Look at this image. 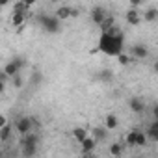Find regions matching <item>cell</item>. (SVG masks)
<instances>
[{"mask_svg": "<svg viewBox=\"0 0 158 158\" xmlns=\"http://www.w3.org/2000/svg\"><path fill=\"white\" fill-rule=\"evenodd\" d=\"M54 2H56V0H54Z\"/></svg>", "mask_w": 158, "mask_h": 158, "instance_id": "8d00e7d4", "label": "cell"}, {"mask_svg": "<svg viewBox=\"0 0 158 158\" xmlns=\"http://www.w3.org/2000/svg\"><path fill=\"white\" fill-rule=\"evenodd\" d=\"M136 134H138V130H132V132H128V134H127V143H128L130 147H134V145H136Z\"/></svg>", "mask_w": 158, "mask_h": 158, "instance_id": "484cf974", "label": "cell"}, {"mask_svg": "<svg viewBox=\"0 0 158 158\" xmlns=\"http://www.w3.org/2000/svg\"><path fill=\"white\" fill-rule=\"evenodd\" d=\"M26 10H28V8L21 2V0H19V2L13 6V13H26Z\"/></svg>", "mask_w": 158, "mask_h": 158, "instance_id": "4316f807", "label": "cell"}, {"mask_svg": "<svg viewBox=\"0 0 158 158\" xmlns=\"http://www.w3.org/2000/svg\"><path fill=\"white\" fill-rule=\"evenodd\" d=\"M6 123H8V119H6V117H4L2 114H0V127H4Z\"/></svg>", "mask_w": 158, "mask_h": 158, "instance_id": "d6a6232c", "label": "cell"}, {"mask_svg": "<svg viewBox=\"0 0 158 158\" xmlns=\"http://www.w3.org/2000/svg\"><path fill=\"white\" fill-rule=\"evenodd\" d=\"M4 89H6V82L0 80V93H4Z\"/></svg>", "mask_w": 158, "mask_h": 158, "instance_id": "836d02e7", "label": "cell"}, {"mask_svg": "<svg viewBox=\"0 0 158 158\" xmlns=\"http://www.w3.org/2000/svg\"><path fill=\"white\" fill-rule=\"evenodd\" d=\"M21 2H23V4H24L26 8H30V6H34V4L37 2V0H21Z\"/></svg>", "mask_w": 158, "mask_h": 158, "instance_id": "1f68e13d", "label": "cell"}, {"mask_svg": "<svg viewBox=\"0 0 158 158\" xmlns=\"http://www.w3.org/2000/svg\"><path fill=\"white\" fill-rule=\"evenodd\" d=\"M136 145H138V147L147 145V136H145L143 132H138V134H136Z\"/></svg>", "mask_w": 158, "mask_h": 158, "instance_id": "d4e9b609", "label": "cell"}, {"mask_svg": "<svg viewBox=\"0 0 158 158\" xmlns=\"http://www.w3.org/2000/svg\"><path fill=\"white\" fill-rule=\"evenodd\" d=\"M21 136L23 134H26V132H30L32 128H34V123H32V117H28V115H24V117H19L17 121H15V127H13Z\"/></svg>", "mask_w": 158, "mask_h": 158, "instance_id": "3957f363", "label": "cell"}, {"mask_svg": "<svg viewBox=\"0 0 158 158\" xmlns=\"http://www.w3.org/2000/svg\"><path fill=\"white\" fill-rule=\"evenodd\" d=\"M24 21H26L24 13H13V17H11V24H13V26H23Z\"/></svg>", "mask_w": 158, "mask_h": 158, "instance_id": "7402d4cb", "label": "cell"}, {"mask_svg": "<svg viewBox=\"0 0 158 158\" xmlns=\"http://www.w3.org/2000/svg\"><path fill=\"white\" fill-rule=\"evenodd\" d=\"M0 80H2V82H6V84H8V82H10V76H8V74H6L4 71H0Z\"/></svg>", "mask_w": 158, "mask_h": 158, "instance_id": "f546056e", "label": "cell"}, {"mask_svg": "<svg viewBox=\"0 0 158 158\" xmlns=\"http://www.w3.org/2000/svg\"><path fill=\"white\" fill-rule=\"evenodd\" d=\"M147 139H151V141H158V119H154V121H151V125L147 127Z\"/></svg>", "mask_w": 158, "mask_h": 158, "instance_id": "30bf717a", "label": "cell"}, {"mask_svg": "<svg viewBox=\"0 0 158 158\" xmlns=\"http://www.w3.org/2000/svg\"><path fill=\"white\" fill-rule=\"evenodd\" d=\"M130 56L134 60H145L149 56V47L143 45V43H136V45L130 47Z\"/></svg>", "mask_w": 158, "mask_h": 158, "instance_id": "277c9868", "label": "cell"}, {"mask_svg": "<svg viewBox=\"0 0 158 158\" xmlns=\"http://www.w3.org/2000/svg\"><path fill=\"white\" fill-rule=\"evenodd\" d=\"M39 141H41V136L37 134V132H26V134H23L21 136V145H39Z\"/></svg>", "mask_w": 158, "mask_h": 158, "instance_id": "5b68a950", "label": "cell"}, {"mask_svg": "<svg viewBox=\"0 0 158 158\" xmlns=\"http://www.w3.org/2000/svg\"><path fill=\"white\" fill-rule=\"evenodd\" d=\"M2 154H4V152H2V151H0V156H2Z\"/></svg>", "mask_w": 158, "mask_h": 158, "instance_id": "d590c367", "label": "cell"}, {"mask_svg": "<svg viewBox=\"0 0 158 158\" xmlns=\"http://www.w3.org/2000/svg\"><path fill=\"white\" fill-rule=\"evenodd\" d=\"M97 78H99L102 84H112V82H114V71H112L110 67H104V69L99 71Z\"/></svg>", "mask_w": 158, "mask_h": 158, "instance_id": "ba28073f", "label": "cell"}, {"mask_svg": "<svg viewBox=\"0 0 158 158\" xmlns=\"http://www.w3.org/2000/svg\"><path fill=\"white\" fill-rule=\"evenodd\" d=\"M128 2H130V6H132V8H138V6H141V4H143V0H128Z\"/></svg>", "mask_w": 158, "mask_h": 158, "instance_id": "4dcf8cb0", "label": "cell"}, {"mask_svg": "<svg viewBox=\"0 0 158 158\" xmlns=\"http://www.w3.org/2000/svg\"><path fill=\"white\" fill-rule=\"evenodd\" d=\"M114 24H115V19H114V17H108V15H106V17H104V21H102V23L99 24V28H101V32H104V30L112 28Z\"/></svg>", "mask_w": 158, "mask_h": 158, "instance_id": "44dd1931", "label": "cell"}, {"mask_svg": "<svg viewBox=\"0 0 158 158\" xmlns=\"http://www.w3.org/2000/svg\"><path fill=\"white\" fill-rule=\"evenodd\" d=\"M115 58H117L119 65H123V67H128V65H130V63L134 61V58H132L130 54H123V52H121V54H117Z\"/></svg>", "mask_w": 158, "mask_h": 158, "instance_id": "d6986e66", "label": "cell"}, {"mask_svg": "<svg viewBox=\"0 0 158 158\" xmlns=\"http://www.w3.org/2000/svg\"><path fill=\"white\" fill-rule=\"evenodd\" d=\"M104 17H106V10L104 8H101V6H95L93 10H91V21L99 26L102 21H104Z\"/></svg>", "mask_w": 158, "mask_h": 158, "instance_id": "9c48e42d", "label": "cell"}, {"mask_svg": "<svg viewBox=\"0 0 158 158\" xmlns=\"http://www.w3.org/2000/svg\"><path fill=\"white\" fill-rule=\"evenodd\" d=\"M37 23L47 34H60V30H61V21L56 15L41 13V15H37Z\"/></svg>", "mask_w": 158, "mask_h": 158, "instance_id": "7a4b0ae2", "label": "cell"}, {"mask_svg": "<svg viewBox=\"0 0 158 158\" xmlns=\"http://www.w3.org/2000/svg\"><path fill=\"white\" fill-rule=\"evenodd\" d=\"M10 80H11L13 88H17V89H21V88H23V76H21V71H19V73H15V74L10 78Z\"/></svg>", "mask_w": 158, "mask_h": 158, "instance_id": "cb8c5ba5", "label": "cell"}, {"mask_svg": "<svg viewBox=\"0 0 158 158\" xmlns=\"http://www.w3.org/2000/svg\"><path fill=\"white\" fill-rule=\"evenodd\" d=\"M80 147H82V154H91V152H93V149L97 147V139H95L93 136H91V138H89V136H86V138L80 141Z\"/></svg>", "mask_w": 158, "mask_h": 158, "instance_id": "52a82bcc", "label": "cell"}, {"mask_svg": "<svg viewBox=\"0 0 158 158\" xmlns=\"http://www.w3.org/2000/svg\"><path fill=\"white\" fill-rule=\"evenodd\" d=\"M117 125H119L117 115H115V114H108L106 119H104V127H106L108 130H114V128H117Z\"/></svg>", "mask_w": 158, "mask_h": 158, "instance_id": "9a60e30c", "label": "cell"}, {"mask_svg": "<svg viewBox=\"0 0 158 158\" xmlns=\"http://www.w3.org/2000/svg\"><path fill=\"white\" fill-rule=\"evenodd\" d=\"M37 149H39V145H21V154L24 158H30V156L37 154Z\"/></svg>", "mask_w": 158, "mask_h": 158, "instance_id": "4fadbf2b", "label": "cell"}, {"mask_svg": "<svg viewBox=\"0 0 158 158\" xmlns=\"http://www.w3.org/2000/svg\"><path fill=\"white\" fill-rule=\"evenodd\" d=\"M11 132H13V127L10 123H6L4 127H0V141H8L11 138Z\"/></svg>", "mask_w": 158, "mask_h": 158, "instance_id": "5bb4252c", "label": "cell"}, {"mask_svg": "<svg viewBox=\"0 0 158 158\" xmlns=\"http://www.w3.org/2000/svg\"><path fill=\"white\" fill-rule=\"evenodd\" d=\"M60 21H65V19H71V8L69 6H61V8H58L56 10V13H54Z\"/></svg>", "mask_w": 158, "mask_h": 158, "instance_id": "2e32d148", "label": "cell"}, {"mask_svg": "<svg viewBox=\"0 0 158 158\" xmlns=\"http://www.w3.org/2000/svg\"><path fill=\"white\" fill-rule=\"evenodd\" d=\"M86 136H88V130H86L84 127H76V128H73V138H74L78 143H80Z\"/></svg>", "mask_w": 158, "mask_h": 158, "instance_id": "ac0fdd59", "label": "cell"}, {"mask_svg": "<svg viewBox=\"0 0 158 158\" xmlns=\"http://www.w3.org/2000/svg\"><path fill=\"white\" fill-rule=\"evenodd\" d=\"M41 78H43V76H41V73H34L32 82H34V84H37V82H41Z\"/></svg>", "mask_w": 158, "mask_h": 158, "instance_id": "f1b7e54d", "label": "cell"}, {"mask_svg": "<svg viewBox=\"0 0 158 158\" xmlns=\"http://www.w3.org/2000/svg\"><path fill=\"white\" fill-rule=\"evenodd\" d=\"M128 106H130V110H132L134 114H139V115L147 110L145 101H143L141 97H132V99H130V102H128Z\"/></svg>", "mask_w": 158, "mask_h": 158, "instance_id": "8992f818", "label": "cell"}, {"mask_svg": "<svg viewBox=\"0 0 158 158\" xmlns=\"http://www.w3.org/2000/svg\"><path fill=\"white\" fill-rule=\"evenodd\" d=\"M19 69H24V65H26V60L24 58H21V56H13V60H11Z\"/></svg>", "mask_w": 158, "mask_h": 158, "instance_id": "83f0119b", "label": "cell"}, {"mask_svg": "<svg viewBox=\"0 0 158 158\" xmlns=\"http://www.w3.org/2000/svg\"><path fill=\"white\" fill-rule=\"evenodd\" d=\"M2 71H4V73H6V74L10 76V78H11V76H13L15 73H19L21 69H19V67H17V65H15L13 61H8V63H6V65L2 67Z\"/></svg>", "mask_w": 158, "mask_h": 158, "instance_id": "ffe728a7", "label": "cell"}, {"mask_svg": "<svg viewBox=\"0 0 158 158\" xmlns=\"http://www.w3.org/2000/svg\"><path fill=\"white\" fill-rule=\"evenodd\" d=\"M10 4V0H0V8H4V6H8Z\"/></svg>", "mask_w": 158, "mask_h": 158, "instance_id": "e575fe53", "label": "cell"}, {"mask_svg": "<svg viewBox=\"0 0 158 158\" xmlns=\"http://www.w3.org/2000/svg\"><path fill=\"white\" fill-rule=\"evenodd\" d=\"M93 138L97 139V143L108 139V128H106V127H95V128H93Z\"/></svg>", "mask_w": 158, "mask_h": 158, "instance_id": "7c38bea8", "label": "cell"}, {"mask_svg": "<svg viewBox=\"0 0 158 158\" xmlns=\"http://www.w3.org/2000/svg\"><path fill=\"white\" fill-rule=\"evenodd\" d=\"M125 17H127V23H128L130 26H138V24L141 23V15H139L134 8H132V10H128Z\"/></svg>", "mask_w": 158, "mask_h": 158, "instance_id": "8fae6325", "label": "cell"}, {"mask_svg": "<svg viewBox=\"0 0 158 158\" xmlns=\"http://www.w3.org/2000/svg\"><path fill=\"white\" fill-rule=\"evenodd\" d=\"M143 21H147V23H156V21H158V10H156V8H149V10L143 13Z\"/></svg>", "mask_w": 158, "mask_h": 158, "instance_id": "e0dca14e", "label": "cell"}, {"mask_svg": "<svg viewBox=\"0 0 158 158\" xmlns=\"http://www.w3.org/2000/svg\"><path fill=\"white\" fill-rule=\"evenodd\" d=\"M123 47H125V37H123V32L114 24L112 28L101 32V39H99V50L108 54V56H117L123 52Z\"/></svg>", "mask_w": 158, "mask_h": 158, "instance_id": "6da1fadb", "label": "cell"}, {"mask_svg": "<svg viewBox=\"0 0 158 158\" xmlns=\"http://www.w3.org/2000/svg\"><path fill=\"white\" fill-rule=\"evenodd\" d=\"M108 152H110L112 156H121V154H123V145H121V143H112L110 149H108Z\"/></svg>", "mask_w": 158, "mask_h": 158, "instance_id": "603a6c76", "label": "cell"}]
</instances>
